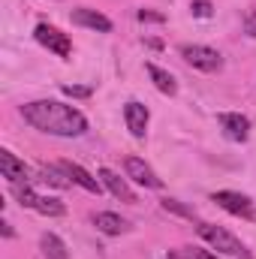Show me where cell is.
Returning a JSON list of instances; mask_svg holds the SVG:
<instances>
[{
	"label": "cell",
	"instance_id": "21",
	"mask_svg": "<svg viewBox=\"0 0 256 259\" xmlns=\"http://www.w3.org/2000/svg\"><path fill=\"white\" fill-rule=\"evenodd\" d=\"M64 94L66 97H78V100H84V97H91L94 91L84 88V84H64Z\"/></svg>",
	"mask_w": 256,
	"mask_h": 259
},
{
	"label": "cell",
	"instance_id": "18",
	"mask_svg": "<svg viewBox=\"0 0 256 259\" xmlns=\"http://www.w3.org/2000/svg\"><path fill=\"white\" fill-rule=\"evenodd\" d=\"M160 205H163V211H169V214H178V217H187V220L196 217V211H193L190 205H184V202H178V199H169V196H166Z\"/></svg>",
	"mask_w": 256,
	"mask_h": 259
},
{
	"label": "cell",
	"instance_id": "5",
	"mask_svg": "<svg viewBox=\"0 0 256 259\" xmlns=\"http://www.w3.org/2000/svg\"><path fill=\"white\" fill-rule=\"evenodd\" d=\"M33 36H36V42H42V46H46L49 52H55L58 58H69V55H72V42H69V36L61 33L58 27H52V24H36Z\"/></svg>",
	"mask_w": 256,
	"mask_h": 259
},
{
	"label": "cell",
	"instance_id": "12",
	"mask_svg": "<svg viewBox=\"0 0 256 259\" xmlns=\"http://www.w3.org/2000/svg\"><path fill=\"white\" fill-rule=\"evenodd\" d=\"M58 166L64 169L69 178H72V184H78L81 190H88V193H97V196L103 193V181H97V178H94L91 172H84L78 163H58Z\"/></svg>",
	"mask_w": 256,
	"mask_h": 259
},
{
	"label": "cell",
	"instance_id": "20",
	"mask_svg": "<svg viewBox=\"0 0 256 259\" xmlns=\"http://www.w3.org/2000/svg\"><path fill=\"white\" fill-rule=\"evenodd\" d=\"M190 12L196 15V18H211L214 6H211L208 0H193V3H190Z\"/></svg>",
	"mask_w": 256,
	"mask_h": 259
},
{
	"label": "cell",
	"instance_id": "3",
	"mask_svg": "<svg viewBox=\"0 0 256 259\" xmlns=\"http://www.w3.org/2000/svg\"><path fill=\"white\" fill-rule=\"evenodd\" d=\"M181 58L190 66L202 69V72H220V69H223L220 52H214V49H208V46H190V42H187V46H181Z\"/></svg>",
	"mask_w": 256,
	"mask_h": 259
},
{
	"label": "cell",
	"instance_id": "7",
	"mask_svg": "<svg viewBox=\"0 0 256 259\" xmlns=\"http://www.w3.org/2000/svg\"><path fill=\"white\" fill-rule=\"evenodd\" d=\"M124 121H127V130L136 136V139H145V133H148V121H151V115H148V109L142 106V103H136V100H130L127 106H124Z\"/></svg>",
	"mask_w": 256,
	"mask_h": 259
},
{
	"label": "cell",
	"instance_id": "22",
	"mask_svg": "<svg viewBox=\"0 0 256 259\" xmlns=\"http://www.w3.org/2000/svg\"><path fill=\"white\" fill-rule=\"evenodd\" d=\"M244 33L250 39H256V9H247L244 12Z\"/></svg>",
	"mask_w": 256,
	"mask_h": 259
},
{
	"label": "cell",
	"instance_id": "9",
	"mask_svg": "<svg viewBox=\"0 0 256 259\" xmlns=\"http://www.w3.org/2000/svg\"><path fill=\"white\" fill-rule=\"evenodd\" d=\"M97 175H100L103 187H106L109 193L115 196V199H121V202H127V205H133V202H136V193L130 190V184L124 181V178H121V175H115L112 169H100Z\"/></svg>",
	"mask_w": 256,
	"mask_h": 259
},
{
	"label": "cell",
	"instance_id": "1",
	"mask_svg": "<svg viewBox=\"0 0 256 259\" xmlns=\"http://www.w3.org/2000/svg\"><path fill=\"white\" fill-rule=\"evenodd\" d=\"M21 118L24 124H30L39 133H49V136H64V139H75L88 130V118L58 100H36V103H27L21 106Z\"/></svg>",
	"mask_w": 256,
	"mask_h": 259
},
{
	"label": "cell",
	"instance_id": "17",
	"mask_svg": "<svg viewBox=\"0 0 256 259\" xmlns=\"http://www.w3.org/2000/svg\"><path fill=\"white\" fill-rule=\"evenodd\" d=\"M33 211H39V214H46V217H64L66 205L61 199H55V196H39V202H36Z\"/></svg>",
	"mask_w": 256,
	"mask_h": 259
},
{
	"label": "cell",
	"instance_id": "13",
	"mask_svg": "<svg viewBox=\"0 0 256 259\" xmlns=\"http://www.w3.org/2000/svg\"><path fill=\"white\" fill-rule=\"evenodd\" d=\"M94 226L103 232V235H121V232H127L130 223L124 217H118V214H112V211H100V214H94Z\"/></svg>",
	"mask_w": 256,
	"mask_h": 259
},
{
	"label": "cell",
	"instance_id": "16",
	"mask_svg": "<svg viewBox=\"0 0 256 259\" xmlns=\"http://www.w3.org/2000/svg\"><path fill=\"white\" fill-rule=\"evenodd\" d=\"M42 181L46 184H52V187H58V190H66V187H72V178L66 175L61 166H42Z\"/></svg>",
	"mask_w": 256,
	"mask_h": 259
},
{
	"label": "cell",
	"instance_id": "14",
	"mask_svg": "<svg viewBox=\"0 0 256 259\" xmlns=\"http://www.w3.org/2000/svg\"><path fill=\"white\" fill-rule=\"evenodd\" d=\"M148 75H151V81H154V88L160 91V94H166V97H175L178 94V84H175V78L166 72V69H160L157 64H148Z\"/></svg>",
	"mask_w": 256,
	"mask_h": 259
},
{
	"label": "cell",
	"instance_id": "23",
	"mask_svg": "<svg viewBox=\"0 0 256 259\" xmlns=\"http://www.w3.org/2000/svg\"><path fill=\"white\" fill-rule=\"evenodd\" d=\"M139 21H154V24H160V21H166V15H163V12H154V9H139Z\"/></svg>",
	"mask_w": 256,
	"mask_h": 259
},
{
	"label": "cell",
	"instance_id": "2",
	"mask_svg": "<svg viewBox=\"0 0 256 259\" xmlns=\"http://www.w3.org/2000/svg\"><path fill=\"white\" fill-rule=\"evenodd\" d=\"M199 235L217 250V253H226V256H238V259H253V253L247 250L244 241H238L232 232H226L223 226H214V223H202L199 226Z\"/></svg>",
	"mask_w": 256,
	"mask_h": 259
},
{
	"label": "cell",
	"instance_id": "8",
	"mask_svg": "<svg viewBox=\"0 0 256 259\" xmlns=\"http://www.w3.org/2000/svg\"><path fill=\"white\" fill-rule=\"evenodd\" d=\"M217 121H220V127L226 133V139H232V142H244L250 136V121L244 115H238V112H223Z\"/></svg>",
	"mask_w": 256,
	"mask_h": 259
},
{
	"label": "cell",
	"instance_id": "25",
	"mask_svg": "<svg viewBox=\"0 0 256 259\" xmlns=\"http://www.w3.org/2000/svg\"><path fill=\"white\" fill-rule=\"evenodd\" d=\"M0 232H3V238H12L15 232H12V226L9 223H0Z\"/></svg>",
	"mask_w": 256,
	"mask_h": 259
},
{
	"label": "cell",
	"instance_id": "10",
	"mask_svg": "<svg viewBox=\"0 0 256 259\" xmlns=\"http://www.w3.org/2000/svg\"><path fill=\"white\" fill-rule=\"evenodd\" d=\"M72 21H75V24H81V27L100 30V33H109V30H112V21H109L103 12H97V9H88V6H78V9H72Z\"/></svg>",
	"mask_w": 256,
	"mask_h": 259
},
{
	"label": "cell",
	"instance_id": "15",
	"mask_svg": "<svg viewBox=\"0 0 256 259\" xmlns=\"http://www.w3.org/2000/svg\"><path fill=\"white\" fill-rule=\"evenodd\" d=\"M39 247H42V256H46V259H69V253H66V244L58 238V235H55V232H42Z\"/></svg>",
	"mask_w": 256,
	"mask_h": 259
},
{
	"label": "cell",
	"instance_id": "6",
	"mask_svg": "<svg viewBox=\"0 0 256 259\" xmlns=\"http://www.w3.org/2000/svg\"><path fill=\"white\" fill-rule=\"evenodd\" d=\"M124 169H127V178H133V181L142 184V187H151V190H160V187H163V181L154 175V169H151L145 160H139V157H127V160H124Z\"/></svg>",
	"mask_w": 256,
	"mask_h": 259
},
{
	"label": "cell",
	"instance_id": "24",
	"mask_svg": "<svg viewBox=\"0 0 256 259\" xmlns=\"http://www.w3.org/2000/svg\"><path fill=\"white\" fill-rule=\"evenodd\" d=\"M193 259H220V256H217L214 250H199V253H196Z\"/></svg>",
	"mask_w": 256,
	"mask_h": 259
},
{
	"label": "cell",
	"instance_id": "4",
	"mask_svg": "<svg viewBox=\"0 0 256 259\" xmlns=\"http://www.w3.org/2000/svg\"><path fill=\"white\" fill-rule=\"evenodd\" d=\"M211 199H214L223 211H229V214H235V217H244V220H253L256 217L253 202H250L244 193H235V190H217Z\"/></svg>",
	"mask_w": 256,
	"mask_h": 259
},
{
	"label": "cell",
	"instance_id": "19",
	"mask_svg": "<svg viewBox=\"0 0 256 259\" xmlns=\"http://www.w3.org/2000/svg\"><path fill=\"white\" fill-rule=\"evenodd\" d=\"M15 199L21 208H36V202H39V196L30 190V184H15Z\"/></svg>",
	"mask_w": 256,
	"mask_h": 259
},
{
	"label": "cell",
	"instance_id": "11",
	"mask_svg": "<svg viewBox=\"0 0 256 259\" xmlns=\"http://www.w3.org/2000/svg\"><path fill=\"white\" fill-rule=\"evenodd\" d=\"M0 172L6 181L12 184H27V166L12 154V151H0Z\"/></svg>",
	"mask_w": 256,
	"mask_h": 259
}]
</instances>
